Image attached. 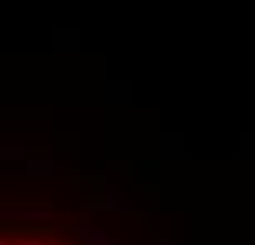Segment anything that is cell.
Segmentation results:
<instances>
[{
	"label": "cell",
	"mask_w": 255,
	"mask_h": 245,
	"mask_svg": "<svg viewBox=\"0 0 255 245\" xmlns=\"http://www.w3.org/2000/svg\"><path fill=\"white\" fill-rule=\"evenodd\" d=\"M17 245H47V242H43L40 236H20V239H17Z\"/></svg>",
	"instance_id": "6da1fadb"
},
{
	"label": "cell",
	"mask_w": 255,
	"mask_h": 245,
	"mask_svg": "<svg viewBox=\"0 0 255 245\" xmlns=\"http://www.w3.org/2000/svg\"><path fill=\"white\" fill-rule=\"evenodd\" d=\"M0 245H10V239H0Z\"/></svg>",
	"instance_id": "7a4b0ae2"
}]
</instances>
